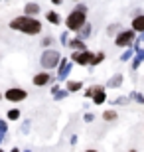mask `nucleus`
<instances>
[{
    "label": "nucleus",
    "instance_id": "nucleus-1",
    "mask_svg": "<svg viewBox=\"0 0 144 152\" xmlns=\"http://www.w3.org/2000/svg\"><path fill=\"white\" fill-rule=\"evenodd\" d=\"M10 30H18V32H24L28 36H36L42 32V22L32 16H18L10 20Z\"/></svg>",
    "mask_w": 144,
    "mask_h": 152
},
{
    "label": "nucleus",
    "instance_id": "nucleus-2",
    "mask_svg": "<svg viewBox=\"0 0 144 152\" xmlns=\"http://www.w3.org/2000/svg\"><path fill=\"white\" fill-rule=\"evenodd\" d=\"M85 14H87V8H85L83 4H81V6H75V10L69 12V16L65 18L67 30H69V32H79V30H81L85 24H87V18H85Z\"/></svg>",
    "mask_w": 144,
    "mask_h": 152
},
{
    "label": "nucleus",
    "instance_id": "nucleus-3",
    "mask_svg": "<svg viewBox=\"0 0 144 152\" xmlns=\"http://www.w3.org/2000/svg\"><path fill=\"white\" fill-rule=\"evenodd\" d=\"M59 61H61V56L56 50H45L39 57V63H42L44 69H53L56 65H59Z\"/></svg>",
    "mask_w": 144,
    "mask_h": 152
},
{
    "label": "nucleus",
    "instance_id": "nucleus-4",
    "mask_svg": "<svg viewBox=\"0 0 144 152\" xmlns=\"http://www.w3.org/2000/svg\"><path fill=\"white\" fill-rule=\"evenodd\" d=\"M136 32L134 30H122V32H118L115 38V44L118 45V48H132V44L136 42Z\"/></svg>",
    "mask_w": 144,
    "mask_h": 152
},
{
    "label": "nucleus",
    "instance_id": "nucleus-5",
    "mask_svg": "<svg viewBox=\"0 0 144 152\" xmlns=\"http://www.w3.org/2000/svg\"><path fill=\"white\" fill-rule=\"evenodd\" d=\"M4 97L10 103H20V101H24V99L28 97V93H26L24 89H20V87H10V89L4 93Z\"/></svg>",
    "mask_w": 144,
    "mask_h": 152
},
{
    "label": "nucleus",
    "instance_id": "nucleus-6",
    "mask_svg": "<svg viewBox=\"0 0 144 152\" xmlns=\"http://www.w3.org/2000/svg\"><path fill=\"white\" fill-rule=\"evenodd\" d=\"M95 53H91V51H73L71 53V59L75 63H79V65H91V59H93Z\"/></svg>",
    "mask_w": 144,
    "mask_h": 152
},
{
    "label": "nucleus",
    "instance_id": "nucleus-7",
    "mask_svg": "<svg viewBox=\"0 0 144 152\" xmlns=\"http://www.w3.org/2000/svg\"><path fill=\"white\" fill-rule=\"evenodd\" d=\"M53 83V77L50 75V71H42V73L34 75V85L36 87H44V85H50Z\"/></svg>",
    "mask_w": 144,
    "mask_h": 152
},
{
    "label": "nucleus",
    "instance_id": "nucleus-8",
    "mask_svg": "<svg viewBox=\"0 0 144 152\" xmlns=\"http://www.w3.org/2000/svg\"><path fill=\"white\" fill-rule=\"evenodd\" d=\"M91 99H93L95 105H103V103L107 101L105 87H99V85H97V87H95V91H93V97H91Z\"/></svg>",
    "mask_w": 144,
    "mask_h": 152
},
{
    "label": "nucleus",
    "instance_id": "nucleus-9",
    "mask_svg": "<svg viewBox=\"0 0 144 152\" xmlns=\"http://www.w3.org/2000/svg\"><path fill=\"white\" fill-rule=\"evenodd\" d=\"M69 69H71V63L67 61V57L65 59H63V57H61V61H59V73H57V79H65L67 75H69Z\"/></svg>",
    "mask_w": 144,
    "mask_h": 152
},
{
    "label": "nucleus",
    "instance_id": "nucleus-10",
    "mask_svg": "<svg viewBox=\"0 0 144 152\" xmlns=\"http://www.w3.org/2000/svg\"><path fill=\"white\" fill-rule=\"evenodd\" d=\"M132 30L134 32H144V14H138V16H134L132 20Z\"/></svg>",
    "mask_w": 144,
    "mask_h": 152
},
{
    "label": "nucleus",
    "instance_id": "nucleus-11",
    "mask_svg": "<svg viewBox=\"0 0 144 152\" xmlns=\"http://www.w3.org/2000/svg\"><path fill=\"white\" fill-rule=\"evenodd\" d=\"M24 12H26L24 16H32V18H34V16L39 12V6L36 4V2H28V4L24 6Z\"/></svg>",
    "mask_w": 144,
    "mask_h": 152
},
{
    "label": "nucleus",
    "instance_id": "nucleus-12",
    "mask_svg": "<svg viewBox=\"0 0 144 152\" xmlns=\"http://www.w3.org/2000/svg\"><path fill=\"white\" fill-rule=\"evenodd\" d=\"M121 85H122V73H116V75H113V77L109 79L107 87H111V89H118Z\"/></svg>",
    "mask_w": 144,
    "mask_h": 152
},
{
    "label": "nucleus",
    "instance_id": "nucleus-13",
    "mask_svg": "<svg viewBox=\"0 0 144 152\" xmlns=\"http://www.w3.org/2000/svg\"><path fill=\"white\" fill-rule=\"evenodd\" d=\"M69 48L71 50H75V51H85V44H83V39H79V38H75V39H69Z\"/></svg>",
    "mask_w": 144,
    "mask_h": 152
},
{
    "label": "nucleus",
    "instance_id": "nucleus-14",
    "mask_svg": "<svg viewBox=\"0 0 144 152\" xmlns=\"http://www.w3.org/2000/svg\"><path fill=\"white\" fill-rule=\"evenodd\" d=\"M81 87H83L81 81H67V91L69 93H77V91H81Z\"/></svg>",
    "mask_w": 144,
    "mask_h": 152
},
{
    "label": "nucleus",
    "instance_id": "nucleus-15",
    "mask_svg": "<svg viewBox=\"0 0 144 152\" xmlns=\"http://www.w3.org/2000/svg\"><path fill=\"white\" fill-rule=\"evenodd\" d=\"M77 34H79V39H85V38H87L89 34H91V24L87 22V24L83 26V28H81V30L77 32Z\"/></svg>",
    "mask_w": 144,
    "mask_h": 152
},
{
    "label": "nucleus",
    "instance_id": "nucleus-16",
    "mask_svg": "<svg viewBox=\"0 0 144 152\" xmlns=\"http://www.w3.org/2000/svg\"><path fill=\"white\" fill-rule=\"evenodd\" d=\"M6 118H8V121H18V118H20V109H10V111L6 113Z\"/></svg>",
    "mask_w": 144,
    "mask_h": 152
},
{
    "label": "nucleus",
    "instance_id": "nucleus-17",
    "mask_svg": "<svg viewBox=\"0 0 144 152\" xmlns=\"http://www.w3.org/2000/svg\"><path fill=\"white\" fill-rule=\"evenodd\" d=\"M142 59H144V50H136V59H134L132 67H134V69H138V65L142 63Z\"/></svg>",
    "mask_w": 144,
    "mask_h": 152
},
{
    "label": "nucleus",
    "instance_id": "nucleus-18",
    "mask_svg": "<svg viewBox=\"0 0 144 152\" xmlns=\"http://www.w3.org/2000/svg\"><path fill=\"white\" fill-rule=\"evenodd\" d=\"M45 18H48V22H51V24H59L61 22L57 12H48V14H45Z\"/></svg>",
    "mask_w": 144,
    "mask_h": 152
},
{
    "label": "nucleus",
    "instance_id": "nucleus-19",
    "mask_svg": "<svg viewBox=\"0 0 144 152\" xmlns=\"http://www.w3.org/2000/svg\"><path fill=\"white\" fill-rule=\"evenodd\" d=\"M132 56H134V48H126V51L121 56V61H128Z\"/></svg>",
    "mask_w": 144,
    "mask_h": 152
},
{
    "label": "nucleus",
    "instance_id": "nucleus-20",
    "mask_svg": "<svg viewBox=\"0 0 144 152\" xmlns=\"http://www.w3.org/2000/svg\"><path fill=\"white\" fill-rule=\"evenodd\" d=\"M103 59H105V53H103V51H99L97 56H93V59H91V65H99Z\"/></svg>",
    "mask_w": 144,
    "mask_h": 152
},
{
    "label": "nucleus",
    "instance_id": "nucleus-21",
    "mask_svg": "<svg viewBox=\"0 0 144 152\" xmlns=\"http://www.w3.org/2000/svg\"><path fill=\"white\" fill-rule=\"evenodd\" d=\"M103 118H105V121H115V118H116V113L113 111V109H109V111H105V113H103Z\"/></svg>",
    "mask_w": 144,
    "mask_h": 152
},
{
    "label": "nucleus",
    "instance_id": "nucleus-22",
    "mask_svg": "<svg viewBox=\"0 0 144 152\" xmlns=\"http://www.w3.org/2000/svg\"><path fill=\"white\" fill-rule=\"evenodd\" d=\"M128 99H134V101H138L140 105H144V95H140V93H136V91H134V93H130V95H128Z\"/></svg>",
    "mask_w": 144,
    "mask_h": 152
},
{
    "label": "nucleus",
    "instance_id": "nucleus-23",
    "mask_svg": "<svg viewBox=\"0 0 144 152\" xmlns=\"http://www.w3.org/2000/svg\"><path fill=\"white\" fill-rule=\"evenodd\" d=\"M67 95H69V91H57V93H56V101H61V99H65V97Z\"/></svg>",
    "mask_w": 144,
    "mask_h": 152
},
{
    "label": "nucleus",
    "instance_id": "nucleus-24",
    "mask_svg": "<svg viewBox=\"0 0 144 152\" xmlns=\"http://www.w3.org/2000/svg\"><path fill=\"white\" fill-rule=\"evenodd\" d=\"M0 132H2V134L8 132V124H6V121H2V118H0Z\"/></svg>",
    "mask_w": 144,
    "mask_h": 152
},
{
    "label": "nucleus",
    "instance_id": "nucleus-25",
    "mask_svg": "<svg viewBox=\"0 0 144 152\" xmlns=\"http://www.w3.org/2000/svg\"><path fill=\"white\" fill-rule=\"evenodd\" d=\"M115 32H118V24H113V26H109V30H107V34H115Z\"/></svg>",
    "mask_w": 144,
    "mask_h": 152
},
{
    "label": "nucleus",
    "instance_id": "nucleus-26",
    "mask_svg": "<svg viewBox=\"0 0 144 152\" xmlns=\"http://www.w3.org/2000/svg\"><path fill=\"white\" fill-rule=\"evenodd\" d=\"M93 115H91V113H87V115H85V123H93Z\"/></svg>",
    "mask_w": 144,
    "mask_h": 152
},
{
    "label": "nucleus",
    "instance_id": "nucleus-27",
    "mask_svg": "<svg viewBox=\"0 0 144 152\" xmlns=\"http://www.w3.org/2000/svg\"><path fill=\"white\" fill-rule=\"evenodd\" d=\"M93 91H95V87H89V89L85 91V97H93Z\"/></svg>",
    "mask_w": 144,
    "mask_h": 152
},
{
    "label": "nucleus",
    "instance_id": "nucleus-28",
    "mask_svg": "<svg viewBox=\"0 0 144 152\" xmlns=\"http://www.w3.org/2000/svg\"><path fill=\"white\" fill-rule=\"evenodd\" d=\"M51 42H53V39H51V38H44V42H42V44H44L45 48H48V45H51Z\"/></svg>",
    "mask_w": 144,
    "mask_h": 152
},
{
    "label": "nucleus",
    "instance_id": "nucleus-29",
    "mask_svg": "<svg viewBox=\"0 0 144 152\" xmlns=\"http://www.w3.org/2000/svg\"><path fill=\"white\" fill-rule=\"evenodd\" d=\"M51 2H53V4H56V6H59L61 2H63V0H51Z\"/></svg>",
    "mask_w": 144,
    "mask_h": 152
},
{
    "label": "nucleus",
    "instance_id": "nucleus-30",
    "mask_svg": "<svg viewBox=\"0 0 144 152\" xmlns=\"http://www.w3.org/2000/svg\"><path fill=\"white\" fill-rule=\"evenodd\" d=\"M10 152H22V150H18V148H12V150Z\"/></svg>",
    "mask_w": 144,
    "mask_h": 152
},
{
    "label": "nucleus",
    "instance_id": "nucleus-31",
    "mask_svg": "<svg viewBox=\"0 0 144 152\" xmlns=\"http://www.w3.org/2000/svg\"><path fill=\"white\" fill-rule=\"evenodd\" d=\"M85 152H99V150H93V148H89V150H85Z\"/></svg>",
    "mask_w": 144,
    "mask_h": 152
},
{
    "label": "nucleus",
    "instance_id": "nucleus-32",
    "mask_svg": "<svg viewBox=\"0 0 144 152\" xmlns=\"http://www.w3.org/2000/svg\"><path fill=\"white\" fill-rule=\"evenodd\" d=\"M2 138H4V136H2V132H0V144H2Z\"/></svg>",
    "mask_w": 144,
    "mask_h": 152
},
{
    "label": "nucleus",
    "instance_id": "nucleus-33",
    "mask_svg": "<svg viewBox=\"0 0 144 152\" xmlns=\"http://www.w3.org/2000/svg\"><path fill=\"white\" fill-rule=\"evenodd\" d=\"M22 152H32V150H22Z\"/></svg>",
    "mask_w": 144,
    "mask_h": 152
},
{
    "label": "nucleus",
    "instance_id": "nucleus-34",
    "mask_svg": "<svg viewBox=\"0 0 144 152\" xmlns=\"http://www.w3.org/2000/svg\"><path fill=\"white\" fill-rule=\"evenodd\" d=\"M128 152H136V150H128Z\"/></svg>",
    "mask_w": 144,
    "mask_h": 152
},
{
    "label": "nucleus",
    "instance_id": "nucleus-35",
    "mask_svg": "<svg viewBox=\"0 0 144 152\" xmlns=\"http://www.w3.org/2000/svg\"><path fill=\"white\" fill-rule=\"evenodd\" d=\"M0 152H4V150H2V148H0Z\"/></svg>",
    "mask_w": 144,
    "mask_h": 152
},
{
    "label": "nucleus",
    "instance_id": "nucleus-36",
    "mask_svg": "<svg viewBox=\"0 0 144 152\" xmlns=\"http://www.w3.org/2000/svg\"><path fill=\"white\" fill-rule=\"evenodd\" d=\"M0 99H2V95H0Z\"/></svg>",
    "mask_w": 144,
    "mask_h": 152
}]
</instances>
